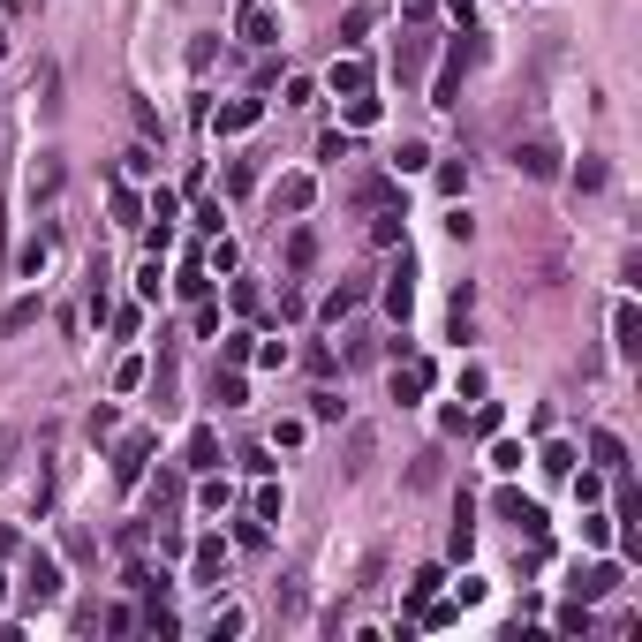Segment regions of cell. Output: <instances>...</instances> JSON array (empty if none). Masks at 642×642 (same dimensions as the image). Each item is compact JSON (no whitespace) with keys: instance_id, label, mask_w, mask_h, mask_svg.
<instances>
[{"instance_id":"obj_21","label":"cell","mask_w":642,"mask_h":642,"mask_svg":"<svg viewBox=\"0 0 642 642\" xmlns=\"http://www.w3.org/2000/svg\"><path fill=\"white\" fill-rule=\"evenodd\" d=\"M371 121H378V99L371 91H348V129H371Z\"/></svg>"},{"instance_id":"obj_11","label":"cell","mask_w":642,"mask_h":642,"mask_svg":"<svg viewBox=\"0 0 642 642\" xmlns=\"http://www.w3.org/2000/svg\"><path fill=\"white\" fill-rule=\"evenodd\" d=\"M182 469H220V431H189V446H182Z\"/></svg>"},{"instance_id":"obj_22","label":"cell","mask_w":642,"mask_h":642,"mask_svg":"<svg viewBox=\"0 0 642 642\" xmlns=\"http://www.w3.org/2000/svg\"><path fill=\"white\" fill-rule=\"evenodd\" d=\"M136 386H144V355H121L114 363V393H136Z\"/></svg>"},{"instance_id":"obj_13","label":"cell","mask_w":642,"mask_h":642,"mask_svg":"<svg viewBox=\"0 0 642 642\" xmlns=\"http://www.w3.org/2000/svg\"><path fill=\"white\" fill-rule=\"evenodd\" d=\"M333 91H340V99H348V91H371V68L355 61V53H340V61H333Z\"/></svg>"},{"instance_id":"obj_28","label":"cell","mask_w":642,"mask_h":642,"mask_svg":"<svg viewBox=\"0 0 642 642\" xmlns=\"http://www.w3.org/2000/svg\"><path fill=\"white\" fill-rule=\"evenodd\" d=\"M439 582H446V575H439V567H423V575H416V590H408V605H416V612H423V605H431V590H439Z\"/></svg>"},{"instance_id":"obj_36","label":"cell","mask_w":642,"mask_h":642,"mask_svg":"<svg viewBox=\"0 0 642 642\" xmlns=\"http://www.w3.org/2000/svg\"><path fill=\"white\" fill-rule=\"evenodd\" d=\"M393 167H401V174H423V167H431V152H423V144H401V159H393Z\"/></svg>"},{"instance_id":"obj_33","label":"cell","mask_w":642,"mask_h":642,"mask_svg":"<svg viewBox=\"0 0 642 642\" xmlns=\"http://www.w3.org/2000/svg\"><path fill=\"white\" fill-rule=\"evenodd\" d=\"M559 635H590V605H567V612H559Z\"/></svg>"},{"instance_id":"obj_7","label":"cell","mask_w":642,"mask_h":642,"mask_svg":"<svg viewBox=\"0 0 642 642\" xmlns=\"http://www.w3.org/2000/svg\"><path fill=\"white\" fill-rule=\"evenodd\" d=\"M386 310H393L401 325H408V310H416V265H408V250H401V272L386 280Z\"/></svg>"},{"instance_id":"obj_30","label":"cell","mask_w":642,"mask_h":642,"mask_svg":"<svg viewBox=\"0 0 642 642\" xmlns=\"http://www.w3.org/2000/svg\"><path fill=\"white\" fill-rule=\"evenodd\" d=\"M99 627H106V635H129L136 612H129V605H106V612H99Z\"/></svg>"},{"instance_id":"obj_18","label":"cell","mask_w":642,"mask_h":642,"mask_svg":"<svg viewBox=\"0 0 642 642\" xmlns=\"http://www.w3.org/2000/svg\"><path fill=\"white\" fill-rule=\"evenodd\" d=\"M242 627H250V612H242V605H212V635H220V642H235Z\"/></svg>"},{"instance_id":"obj_4","label":"cell","mask_w":642,"mask_h":642,"mask_svg":"<svg viewBox=\"0 0 642 642\" xmlns=\"http://www.w3.org/2000/svg\"><path fill=\"white\" fill-rule=\"evenodd\" d=\"M514 167H522L529 182H559V144H544V136H529L522 152H514Z\"/></svg>"},{"instance_id":"obj_1","label":"cell","mask_w":642,"mask_h":642,"mask_svg":"<svg viewBox=\"0 0 642 642\" xmlns=\"http://www.w3.org/2000/svg\"><path fill=\"white\" fill-rule=\"evenodd\" d=\"M235 38L242 46H280V23H272L265 0H235Z\"/></svg>"},{"instance_id":"obj_8","label":"cell","mask_w":642,"mask_h":642,"mask_svg":"<svg viewBox=\"0 0 642 642\" xmlns=\"http://www.w3.org/2000/svg\"><path fill=\"white\" fill-rule=\"evenodd\" d=\"M189 567H197V582H220V575H227V537H197Z\"/></svg>"},{"instance_id":"obj_26","label":"cell","mask_w":642,"mask_h":642,"mask_svg":"<svg viewBox=\"0 0 642 642\" xmlns=\"http://www.w3.org/2000/svg\"><path fill=\"white\" fill-rule=\"evenodd\" d=\"M491 469H499V476H514V469H522V446H514V439H499V446H491Z\"/></svg>"},{"instance_id":"obj_32","label":"cell","mask_w":642,"mask_h":642,"mask_svg":"<svg viewBox=\"0 0 642 642\" xmlns=\"http://www.w3.org/2000/svg\"><path fill=\"white\" fill-rule=\"evenodd\" d=\"M250 355H257V363H265V371H280V363H288V340H257Z\"/></svg>"},{"instance_id":"obj_34","label":"cell","mask_w":642,"mask_h":642,"mask_svg":"<svg viewBox=\"0 0 642 642\" xmlns=\"http://www.w3.org/2000/svg\"><path fill=\"white\" fill-rule=\"evenodd\" d=\"M204 272H235V242H227V235L212 242V257H204Z\"/></svg>"},{"instance_id":"obj_39","label":"cell","mask_w":642,"mask_h":642,"mask_svg":"<svg viewBox=\"0 0 642 642\" xmlns=\"http://www.w3.org/2000/svg\"><path fill=\"white\" fill-rule=\"evenodd\" d=\"M16 461V423H0V469Z\"/></svg>"},{"instance_id":"obj_35","label":"cell","mask_w":642,"mask_h":642,"mask_svg":"<svg viewBox=\"0 0 642 642\" xmlns=\"http://www.w3.org/2000/svg\"><path fill=\"white\" fill-rule=\"evenodd\" d=\"M250 348H257L250 333H227V340H220V355H227V363H250Z\"/></svg>"},{"instance_id":"obj_38","label":"cell","mask_w":642,"mask_h":642,"mask_svg":"<svg viewBox=\"0 0 642 642\" xmlns=\"http://www.w3.org/2000/svg\"><path fill=\"white\" fill-rule=\"evenodd\" d=\"M582 537H590V544H612V514H582Z\"/></svg>"},{"instance_id":"obj_40","label":"cell","mask_w":642,"mask_h":642,"mask_svg":"<svg viewBox=\"0 0 642 642\" xmlns=\"http://www.w3.org/2000/svg\"><path fill=\"white\" fill-rule=\"evenodd\" d=\"M0 597H8V575H0Z\"/></svg>"},{"instance_id":"obj_2","label":"cell","mask_w":642,"mask_h":642,"mask_svg":"<svg viewBox=\"0 0 642 642\" xmlns=\"http://www.w3.org/2000/svg\"><path fill=\"white\" fill-rule=\"evenodd\" d=\"M152 431H129V439L114 446V484H136V476H144V461H152Z\"/></svg>"},{"instance_id":"obj_41","label":"cell","mask_w":642,"mask_h":642,"mask_svg":"<svg viewBox=\"0 0 642 642\" xmlns=\"http://www.w3.org/2000/svg\"><path fill=\"white\" fill-rule=\"evenodd\" d=\"M416 8H431V0H416Z\"/></svg>"},{"instance_id":"obj_24","label":"cell","mask_w":642,"mask_h":642,"mask_svg":"<svg viewBox=\"0 0 642 642\" xmlns=\"http://www.w3.org/2000/svg\"><path fill=\"white\" fill-rule=\"evenodd\" d=\"M371 23H378V8H371V0H363V8H348V23H340V38H348V46H355V38L371 31Z\"/></svg>"},{"instance_id":"obj_23","label":"cell","mask_w":642,"mask_h":642,"mask_svg":"<svg viewBox=\"0 0 642 642\" xmlns=\"http://www.w3.org/2000/svg\"><path fill=\"white\" fill-rule=\"evenodd\" d=\"M121 167H129V182H144L159 159H152V144H129V152H121Z\"/></svg>"},{"instance_id":"obj_31","label":"cell","mask_w":642,"mask_h":642,"mask_svg":"<svg viewBox=\"0 0 642 642\" xmlns=\"http://www.w3.org/2000/svg\"><path fill=\"white\" fill-rule=\"evenodd\" d=\"M401 76H423V38H416V31L401 38Z\"/></svg>"},{"instance_id":"obj_15","label":"cell","mask_w":642,"mask_h":642,"mask_svg":"<svg viewBox=\"0 0 642 642\" xmlns=\"http://www.w3.org/2000/svg\"><path fill=\"white\" fill-rule=\"evenodd\" d=\"M590 454H597V469H627V446H620V431H590Z\"/></svg>"},{"instance_id":"obj_16","label":"cell","mask_w":642,"mask_h":642,"mask_svg":"<svg viewBox=\"0 0 642 642\" xmlns=\"http://www.w3.org/2000/svg\"><path fill=\"white\" fill-rule=\"evenodd\" d=\"M280 204H288V212H310V204H318V182H310V174H288V182H280Z\"/></svg>"},{"instance_id":"obj_37","label":"cell","mask_w":642,"mask_h":642,"mask_svg":"<svg viewBox=\"0 0 642 642\" xmlns=\"http://www.w3.org/2000/svg\"><path fill=\"white\" fill-rule=\"evenodd\" d=\"M310 423H340V401H333V393H310Z\"/></svg>"},{"instance_id":"obj_14","label":"cell","mask_w":642,"mask_h":642,"mask_svg":"<svg viewBox=\"0 0 642 642\" xmlns=\"http://www.w3.org/2000/svg\"><path fill=\"white\" fill-rule=\"evenodd\" d=\"M416 393H431V363H408V371H393V401H416Z\"/></svg>"},{"instance_id":"obj_27","label":"cell","mask_w":642,"mask_h":642,"mask_svg":"<svg viewBox=\"0 0 642 642\" xmlns=\"http://www.w3.org/2000/svg\"><path fill=\"white\" fill-rule=\"evenodd\" d=\"M144 212H152V220H159V227H167V220H174V212H182V197H174V189H152V204H144Z\"/></svg>"},{"instance_id":"obj_5","label":"cell","mask_w":642,"mask_h":642,"mask_svg":"<svg viewBox=\"0 0 642 642\" xmlns=\"http://www.w3.org/2000/svg\"><path fill=\"white\" fill-rule=\"evenodd\" d=\"M499 507H507V522L522 529L529 544H544V537H552V522H544V507H537V499H522V491H507V499H499Z\"/></svg>"},{"instance_id":"obj_10","label":"cell","mask_w":642,"mask_h":642,"mask_svg":"<svg viewBox=\"0 0 642 642\" xmlns=\"http://www.w3.org/2000/svg\"><path fill=\"white\" fill-rule=\"evenodd\" d=\"M612 348H620V355H642V318H635V303L612 310Z\"/></svg>"},{"instance_id":"obj_29","label":"cell","mask_w":642,"mask_h":642,"mask_svg":"<svg viewBox=\"0 0 642 642\" xmlns=\"http://www.w3.org/2000/svg\"><path fill=\"white\" fill-rule=\"evenodd\" d=\"M204 288H212V272H204V265H182V295H189V303H204Z\"/></svg>"},{"instance_id":"obj_17","label":"cell","mask_w":642,"mask_h":642,"mask_svg":"<svg viewBox=\"0 0 642 642\" xmlns=\"http://www.w3.org/2000/svg\"><path fill=\"white\" fill-rule=\"evenodd\" d=\"M38 295H16V303H8V318H0V333H23V325H38Z\"/></svg>"},{"instance_id":"obj_20","label":"cell","mask_w":642,"mask_h":642,"mask_svg":"<svg viewBox=\"0 0 642 642\" xmlns=\"http://www.w3.org/2000/svg\"><path fill=\"white\" fill-rule=\"evenodd\" d=\"M280 507H288V499H280V484H257V499H250L257 522H280Z\"/></svg>"},{"instance_id":"obj_42","label":"cell","mask_w":642,"mask_h":642,"mask_svg":"<svg viewBox=\"0 0 642 642\" xmlns=\"http://www.w3.org/2000/svg\"><path fill=\"white\" fill-rule=\"evenodd\" d=\"M0 53H8V38H0Z\"/></svg>"},{"instance_id":"obj_3","label":"cell","mask_w":642,"mask_h":642,"mask_svg":"<svg viewBox=\"0 0 642 642\" xmlns=\"http://www.w3.org/2000/svg\"><path fill=\"white\" fill-rule=\"evenodd\" d=\"M257 121H265V99H227L220 114H212V136H250Z\"/></svg>"},{"instance_id":"obj_25","label":"cell","mask_w":642,"mask_h":642,"mask_svg":"<svg viewBox=\"0 0 642 642\" xmlns=\"http://www.w3.org/2000/svg\"><path fill=\"white\" fill-rule=\"evenodd\" d=\"M227 499H235V491H227V476H212V484H204V491H197V507H204V514H220V507H227Z\"/></svg>"},{"instance_id":"obj_9","label":"cell","mask_w":642,"mask_h":642,"mask_svg":"<svg viewBox=\"0 0 642 642\" xmlns=\"http://www.w3.org/2000/svg\"><path fill=\"white\" fill-rule=\"evenodd\" d=\"M575 590H582V605H597V597H612V590H620V559H597V567H590V575L575 582Z\"/></svg>"},{"instance_id":"obj_12","label":"cell","mask_w":642,"mask_h":642,"mask_svg":"<svg viewBox=\"0 0 642 642\" xmlns=\"http://www.w3.org/2000/svg\"><path fill=\"white\" fill-rule=\"evenodd\" d=\"M355 303H363V280H340V288H333V295L318 303V318H325V325H340V318H348Z\"/></svg>"},{"instance_id":"obj_6","label":"cell","mask_w":642,"mask_h":642,"mask_svg":"<svg viewBox=\"0 0 642 642\" xmlns=\"http://www.w3.org/2000/svg\"><path fill=\"white\" fill-rule=\"evenodd\" d=\"M23 590H31V597H38V605H53V597H61V590H68V582H61V559H46V552H31V575H23Z\"/></svg>"},{"instance_id":"obj_19","label":"cell","mask_w":642,"mask_h":642,"mask_svg":"<svg viewBox=\"0 0 642 642\" xmlns=\"http://www.w3.org/2000/svg\"><path fill=\"white\" fill-rule=\"evenodd\" d=\"M212 401H220V408H242V401H250V386H242V371H220V378H212Z\"/></svg>"}]
</instances>
